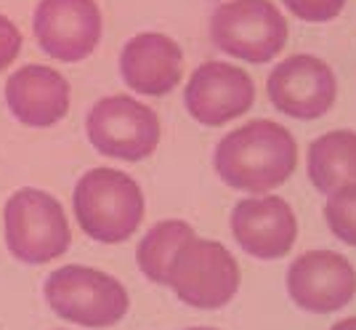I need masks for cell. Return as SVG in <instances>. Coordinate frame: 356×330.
<instances>
[{"mask_svg":"<svg viewBox=\"0 0 356 330\" xmlns=\"http://www.w3.org/2000/svg\"><path fill=\"white\" fill-rule=\"evenodd\" d=\"M22 51V32L8 16L0 14V72L8 70Z\"/></svg>","mask_w":356,"mask_h":330,"instance_id":"d6986e66","label":"cell"},{"mask_svg":"<svg viewBox=\"0 0 356 330\" xmlns=\"http://www.w3.org/2000/svg\"><path fill=\"white\" fill-rule=\"evenodd\" d=\"M120 75L125 86L144 96H165L184 77L181 45L163 32H141L120 54Z\"/></svg>","mask_w":356,"mask_h":330,"instance_id":"4fadbf2b","label":"cell"},{"mask_svg":"<svg viewBox=\"0 0 356 330\" xmlns=\"http://www.w3.org/2000/svg\"><path fill=\"white\" fill-rule=\"evenodd\" d=\"M287 293L303 312H338L356 296V269L335 251L300 253L287 269Z\"/></svg>","mask_w":356,"mask_h":330,"instance_id":"30bf717a","label":"cell"},{"mask_svg":"<svg viewBox=\"0 0 356 330\" xmlns=\"http://www.w3.org/2000/svg\"><path fill=\"white\" fill-rule=\"evenodd\" d=\"M6 104L16 120L30 128L56 125L70 112V83L51 67L27 64L8 77Z\"/></svg>","mask_w":356,"mask_h":330,"instance_id":"5bb4252c","label":"cell"},{"mask_svg":"<svg viewBox=\"0 0 356 330\" xmlns=\"http://www.w3.org/2000/svg\"><path fill=\"white\" fill-rule=\"evenodd\" d=\"M271 104L296 120H316L327 115L335 96L338 80L332 67L312 54H296L280 61L266 80Z\"/></svg>","mask_w":356,"mask_h":330,"instance_id":"ba28073f","label":"cell"},{"mask_svg":"<svg viewBox=\"0 0 356 330\" xmlns=\"http://www.w3.org/2000/svg\"><path fill=\"white\" fill-rule=\"evenodd\" d=\"M194 237V229L186 221H178V219H168L160 221L149 229L147 235L138 242V251H136V261H138V269L141 274L152 280L154 285H165V277H168V267L173 261L176 251L186 240Z\"/></svg>","mask_w":356,"mask_h":330,"instance_id":"2e32d148","label":"cell"},{"mask_svg":"<svg viewBox=\"0 0 356 330\" xmlns=\"http://www.w3.org/2000/svg\"><path fill=\"white\" fill-rule=\"evenodd\" d=\"M330 330H356V317H348V320H341V322H335Z\"/></svg>","mask_w":356,"mask_h":330,"instance_id":"ffe728a7","label":"cell"},{"mask_svg":"<svg viewBox=\"0 0 356 330\" xmlns=\"http://www.w3.org/2000/svg\"><path fill=\"white\" fill-rule=\"evenodd\" d=\"M165 285L194 309H221L237 296V258L216 240H200L194 235L176 251Z\"/></svg>","mask_w":356,"mask_h":330,"instance_id":"5b68a950","label":"cell"},{"mask_svg":"<svg viewBox=\"0 0 356 330\" xmlns=\"http://www.w3.org/2000/svg\"><path fill=\"white\" fill-rule=\"evenodd\" d=\"M232 235L252 258L274 261L290 253L298 237L293 208L277 195H250L232 210Z\"/></svg>","mask_w":356,"mask_h":330,"instance_id":"7c38bea8","label":"cell"},{"mask_svg":"<svg viewBox=\"0 0 356 330\" xmlns=\"http://www.w3.org/2000/svg\"><path fill=\"white\" fill-rule=\"evenodd\" d=\"M74 216L90 240L118 245L134 235L144 219L141 187L115 168H93L74 187Z\"/></svg>","mask_w":356,"mask_h":330,"instance_id":"7a4b0ae2","label":"cell"},{"mask_svg":"<svg viewBox=\"0 0 356 330\" xmlns=\"http://www.w3.org/2000/svg\"><path fill=\"white\" fill-rule=\"evenodd\" d=\"M296 165V139L274 120H250L234 128L218 141L213 155L218 179L248 195H264L282 187L293 176Z\"/></svg>","mask_w":356,"mask_h":330,"instance_id":"6da1fadb","label":"cell"},{"mask_svg":"<svg viewBox=\"0 0 356 330\" xmlns=\"http://www.w3.org/2000/svg\"><path fill=\"white\" fill-rule=\"evenodd\" d=\"M45 301L61 320L83 328H109L128 315V290L118 277L90 267H61L45 283Z\"/></svg>","mask_w":356,"mask_h":330,"instance_id":"277c9868","label":"cell"},{"mask_svg":"<svg viewBox=\"0 0 356 330\" xmlns=\"http://www.w3.org/2000/svg\"><path fill=\"white\" fill-rule=\"evenodd\" d=\"M325 221L338 240L356 248V184H346L327 195Z\"/></svg>","mask_w":356,"mask_h":330,"instance_id":"e0dca14e","label":"cell"},{"mask_svg":"<svg viewBox=\"0 0 356 330\" xmlns=\"http://www.w3.org/2000/svg\"><path fill=\"white\" fill-rule=\"evenodd\" d=\"M210 40L234 59L264 64L282 54L287 22L271 0H226L210 16Z\"/></svg>","mask_w":356,"mask_h":330,"instance_id":"8992f818","label":"cell"},{"mask_svg":"<svg viewBox=\"0 0 356 330\" xmlns=\"http://www.w3.org/2000/svg\"><path fill=\"white\" fill-rule=\"evenodd\" d=\"M186 330H213V328H186Z\"/></svg>","mask_w":356,"mask_h":330,"instance_id":"44dd1931","label":"cell"},{"mask_svg":"<svg viewBox=\"0 0 356 330\" xmlns=\"http://www.w3.org/2000/svg\"><path fill=\"white\" fill-rule=\"evenodd\" d=\"M255 86L250 75L226 61H205L192 72L184 104L197 123L202 125H223L229 120H237L252 107Z\"/></svg>","mask_w":356,"mask_h":330,"instance_id":"8fae6325","label":"cell"},{"mask_svg":"<svg viewBox=\"0 0 356 330\" xmlns=\"http://www.w3.org/2000/svg\"><path fill=\"white\" fill-rule=\"evenodd\" d=\"M102 11L96 0H40L35 8V40L51 59L83 61L102 40Z\"/></svg>","mask_w":356,"mask_h":330,"instance_id":"9c48e42d","label":"cell"},{"mask_svg":"<svg viewBox=\"0 0 356 330\" xmlns=\"http://www.w3.org/2000/svg\"><path fill=\"white\" fill-rule=\"evenodd\" d=\"M72 232L61 203L43 189L24 187L6 203V245L22 264H48L70 251Z\"/></svg>","mask_w":356,"mask_h":330,"instance_id":"3957f363","label":"cell"},{"mask_svg":"<svg viewBox=\"0 0 356 330\" xmlns=\"http://www.w3.org/2000/svg\"><path fill=\"white\" fill-rule=\"evenodd\" d=\"M309 179L325 197L356 184V131H330L312 141Z\"/></svg>","mask_w":356,"mask_h":330,"instance_id":"9a60e30c","label":"cell"},{"mask_svg":"<svg viewBox=\"0 0 356 330\" xmlns=\"http://www.w3.org/2000/svg\"><path fill=\"white\" fill-rule=\"evenodd\" d=\"M284 8L293 16L312 22V24H325L343 14L346 0H282Z\"/></svg>","mask_w":356,"mask_h":330,"instance_id":"ac0fdd59","label":"cell"},{"mask_svg":"<svg viewBox=\"0 0 356 330\" xmlns=\"http://www.w3.org/2000/svg\"><path fill=\"white\" fill-rule=\"evenodd\" d=\"M86 131L102 155L128 163L149 157L160 144V118L134 96L99 99L86 118Z\"/></svg>","mask_w":356,"mask_h":330,"instance_id":"52a82bcc","label":"cell"}]
</instances>
